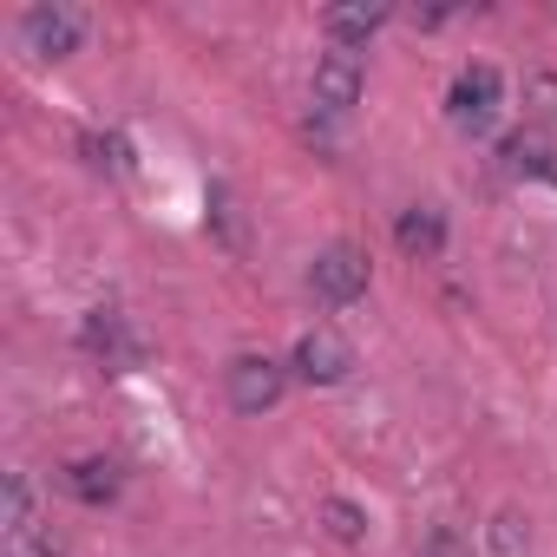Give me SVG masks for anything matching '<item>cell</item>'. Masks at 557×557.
<instances>
[{
	"label": "cell",
	"mask_w": 557,
	"mask_h": 557,
	"mask_svg": "<svg viewBox=\"0 0 557 557\" xmlns=\"http://www.w3.org/2000/svg\"><path fill=\"white\" fill-rule=\"evenodd\" d=\"M309 289L322 296V302H361L368 296V256L355 249V243H329L315 262H309Z\"/></svg>",
	"instance_id": "obj_1"
},
{
	"label": "cell",
	"mask_w": 557,
	"mask_h": 557,
	"mask_svg": "<svg viewBox=\"0 0 557 557\" xmlns=\"http://www.w3.org/2000/svg\"><path fill=\"white\" fill-rule=\"evenodd\" d=\"M361 86H368V66H361V53H355V47H329V53L315 60V106H322L329 119L355 112Z\"/></svg>",
	"instance_id": "obj_2"
},
{
	"label": "cell",
	"mask_w": 557,
	"mask_h": 557,
	"mask_svg": "<svg viewBox=\"0 0 557 557\" xmlns=\"http://www.w3.org/2000/svg\"><path fill=\"white\" fill-rule=\"evenodd\" d=\"M283 387H289V374L269 355H236L230 361V407L236 413H269L275 400H283Z\"/></svg>",
	"instance_id": "obj_3"
},
{
	"label": "cell",
	"mask_w": 557,
	"mask_h": 557,
	"mask_svg": "<svg viewBox=\"0 0 557 557\" xmlns=\"http://www.w3.org/2000/svg\"><path fill=\"white\" fill-rule=\"evenodd\" d=\"M492 112H498V73H492V66H466V73L453 79V92H446V119H453L459 132H485Z\"/></svg>",
	"instance_id": "obj_4"
},
{
	"label": "cell",
	"mask_w": 557,
	"mask_h": 557,
	"mask_svg": "<svg viewBox=\"0 0 557 557\" xmlns=\"http://www.w3.org/2000/svg\"><path fill=\"white\" fill-rule=\"evenodd\" d=\"M79 34H86V21L73 8H27V21H21L27 53H40V60H66L79 47Z\"/></svg>",
	"instance_id": "obj_5"
},
{
	"label": "cell",
	"mask_w": 557,
	"mask_h": 557,
	"mask_svg": "<svg viewBox=\"0 0 557 557\" xmlns=\"http://www.w3.org/2000/svg\"><path fill=\"white\" fill-rule=\"evenodd\" d=\"M348 368H355V348L335 329H315V335L296 342V374L309 387H335V381H348Z\"/></svg>",
	"instance_id": "obj_6"
},
{
	"label": "cell",
	"mask_w": 557,
	"mask_h": 557,
	"mask_svg": "<svg viewBox=\"0 0 557 557\" xmlns=\"http://www.w3.org/2000/svg\"><path fill=\"white\" fill-rule=\"evenodd\" d=\"M79 342H86L92 355H106L112 368L138 355V342L125 335V315H119V309H92V315H86V329H79Z\"/></svg>",
	"instance_id": "obj_7"
},
{
	"label": "cell",
	"mask_w": 557,
	"mask_h": 557,
	"mask_svg": "<svg viewBox=\"0 0 557 557\" xmlns=\"http://www.w3.org/2000/svg\"><path fill=\"white\" fill-rule=\"evenodd\" d=\"M498 158H505L511 177H544V184H557V151H550L544 138H531V132H511V138L498 145Z\"/></svg>",
	"instance_id": "obj_8"
},
{
	"label": "cell",
	"mask_w": 557,
	"mask_h": 557,
	"mask_svg": "<svg viewBox=\"0 0 557 557\" xmlns=\"http://www.w3.org/2000/svg\"><path fill=\"white\" fill-rule=\"evenodd\" d=\"M119 485H125V479H119V466H112V459H73V466H66V492H73V498H86V505L119 498Z\"/></svg>",
	"instance_id": "obj_9"
},
{
	"label": "cell",
	"mask_w": 557,
	"mask_h": 557,
	"mask_svg": "<svg viewBox=\"0 0 557 557\" xmlns=\"http://www.w3.org/2000/svg\"><path fill=\"white\" fill-rule=\"evenodd\" d=\"M329 40L335 47H355V40H374L381 27H387V8H329Z\"/></svg>",
	"instance_id": "obj_10"
},
{
	"label": "cell",
	"mask_w": 557,
	"mask_h": 557,
	"mask_svg": "<svg viewBox=\"0 0 557 557\" xmlns=\"http://www.w3.org/2000/svg\"><path fill=\"white\" fill-rule=\"evenodd\" d=\"M394 236H400V249H407V256H440V249H446V223H440V210H426V203H420V210H407Z\"/></svg>",
	"instance_id": "obj_11"
},
{
	"label": "cell",
	"mask_w": 557,
	"mask_h": 557,
	"mask_svg": "<svg viewBox=\"0 0 557 557\" xmlns=\"http://www.w3.org/2000/svg\"><path fill=\"white\" fill-rule=\"evenodd\" d=\"M0 505H8V537H27L34 531V485L14 472L8 479V492H0Z\"/></svg>",
	"instance_id": "obj_12"
},
{
	"label": "cell",
	"mask_w": 557,
	"mask_h": 557,
	"mask_svg": "<svg viewBox=\"0 0 557 557\" xmlns=\"http://www.w3.org/2000/svg\"><path fill=\"white\" fill-rule=\"evenodd\" d=\"M322 518H329V531H335L342 544H361V537H368V518H361V505H348V498H329Z\"/></svg>",
	"instance_id": "obj_13"
},
{
	"label": "cell",
	"mask_w": 557,
	"mask_h": 557,
	"mask_svg": "<svg viewBox=\"0 0 557 557\" xmlns=\"http://www.w3.org/2000/svg\"><path fill=\"white\" fill-rule=\"evenodd\" d=\"M531 99H537V112L544 119H557V73H531V86H524Z\"/></svg>",
	"instance_id": "obj_14"
},
{
	"label": "cell",
	"mask_w": 557,
	"mask_h": 557,
	"mask_svg": "<svg viewBox=\"0 0 557 557\" xmlns=\"http://www.w3.org/2000/svg\"><path fill=\"white\" fill-rule=\"evenodd\" d=\"M8 557H60V544L40 537V531H27V537H8Z\"/></svg>",
	"instance_id": "obj_15"
},
{
	"label": "cell",
	"mask_w": 557,
	"mask_h": 557,
	"mask_svg": "<svg viewBox=\"0 0 557 557\" xmlns=\"http://www.w3.org/2000/svg\"><path fill=\"white\" fill-rule=\"evenodd\" d=\"M426 557H459V537H453V531H433V544H426Z\"/></svg>",
	"instance_id": "obj_16"
}]
</instances>
